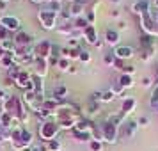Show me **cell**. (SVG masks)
Listing matches in <instances>:
<instances>
[{
    "instance_id": "6da1fadb",
    "label": "cell",
    "mask_w": 158,
    "mask_h": 151,
    "mask_svg": "<svg viewBox=\"0 0 158 151\" xmlns=\"http://www.w3.org/2000/svg\"><path fill=\"white\" fill-rule=\"evenodd\" d=\"M37 22L44 30H55L59 27V13L48 7H41L37 11Z\"/></svg>"
},
{
    "instance_id": "7a4b0ae2",
    "label": "cell",
    "mask_w": 158,
    "mask_h": 151,
    "mask_svg": "<svg viewBox=\"0 0 158 151\" xmlns=\"http://www.w3.org/2000/svg\"><path fill=\"white\" fill-rule=\"evenodd\" d=\"M59 132H60L59 124L53 121V119H52V121L39 123L37 135H39V139H41L44 144H46V142H50V141H55V139H57V135H59Z\"/></svg>"
},
{
    "instance_id": "3957f363",
    "label": "cell",
    "mask_w": 158,
    "mask_h": 151,
    "mask_svg": "<svg viewBox=\"0 0 158 151\" xmlns=\"http://www.w3.org/2000/svg\"><path fill=\"white\" fill-rule=\"evenodd\" d=\"M32 144H34V133L30 130L25 128L22 132V135L18 137L16 141L11 142V149L13 151H25V149H29Z\"/></svg>"
},
{
    "instance_id": "277c9868",
    "label": "cell",
    "mask_w": 158,
    "mask_h": 151,
    "mask_svg": "<svg viewBox=\"0 0 158 151\" xmlns=\"http://www.w3.org/2000/svg\"><path fill=\"white\" fill-rule=\"evenodd\" d=\"M117 141H119V124L105 121L103 123V142L115 144Z\"/></svg>"
},
{
    "instance_id": "5b68a950",
    "label": "cell",
    "mask_w": 158,
    "mask_h": 151,
    "mask_svg": "<svg viewBox=\"0 0 158 151\" xmlns=\"http://www.w3.org/2000/svg\"><path fill=\"white\" fill-rule=\"evenodd\" d=\"M0 27L9 30L11 34H16L22 30V22H20V18H16L13 15H2L0 16Z\"/></svg>"
},
{
    "instance_id": "8992f818",
    "label": "cell",
    "mask_w": 158,
    "mask_h": 151,
    "mask_svg": "<svg viewBox=\"0 0 158 151\" xmlns=\"http://www.w3.org/2000/svg\"><path fill=\"white\" fill-rule=\"evenodd\" d=\"M15 86L20 87L22 91H34V86H32V71L22 68L20 75H18L16 80H15Z\"/></svg>"
},
{
    "instance_id": "52a82bcc",
    "label": "cell",
    "mask_w": 158,
    "mask_h": 151,
    "mask_svg": "<svg viewBox=\"0 0 158 151\" xmlns=\"http://www.w3.org/2000/svg\"><path fill=\"white\" fill-rule=\"evenodd\" d=\"M137 130H139V123L133 121V119H126V121L119 126V139H124V141L133 139L135 133H137Z\"/></svg>"
},
{
    "instance_id": "ba28073f",
    "label": "cell",
    "mask_w": 158,
    "mask_h": 151,
    "mask_svg": "<svg viewBox=\"0 0 158 151\" xmlns=\"http://www.w3.org/2000/svg\"><path fill=\"white\" fill-rule=\"evenodd\" d=\"M52 46H53V43L52 41H48V39H41L39 43L34 44V55L39 59H48L52 57Z\"/></svg>"
},
{
    "instance_id": "9c48e42d",
    "label": "cell",
    "mask_w": 158,
    "mask_h": 151,
    "mask_svg": "<svg viewBox=\"0 0 158 151\" xmlns=\"http://www.w3.org/2000/svg\"><path fill=\"white\" fill-rule=\"evenodd\" d=\"M139 43H140V50L144 52H148V53H151L153 57L156 55V52H158V46L156 43H155V37L149 36V34H140V37H139Z\"/></svg>"
},
{
    "instance_id": "30bf717a",
    "label": "cell",
    "mask_w": 158,
    "mask_h": 151,
    "mask_svg": "<svg viewBox=\"0 0 158 151\" xmlns=\"http://www.w3.org/2000/svg\"><path fill=\"white\" fill-rule=\"evenodd\" d=\"M112 52H114L115 59L124 61V62L135 57V48H133V46H130V44H119V46L112 48Z\"/></svg>"
},
{
    "instance_id": "8fae6325",
    "label": "cell",
    "mask_w": 158,
    "mask_h": 151,
    "mask_svg": "<svg viewBox=\"0 0 158 151\" xmlns=\"http://www.w3.org/2000/svg\"><path fill=\"white\" fill-rule=\"evenodd\" d=\"M48 71H50V64H48V61H46V59L36 57L34 64H32V73H34V75H37V77H43V78H46Z\"/></svg>"
},
{
    "instance_id": "7c38bea8",
    "label": "cell",
    "mask_w": 158,
    "mask_h": 151,
    "mask_svg": "<svg viewBox=\"0 0 158 151\" xmlns=\"http://www.w3.org/2000/svg\"><path fill=\"white\" fill-rule=\"evenodd\" d=\"M149 9H151L149 0H135V2L130 6V11L137 16H142V15H146V13H149Z\"/></svg>"
},
{
    "instance_id": "4fadbf2b",
    "label": "cell",
    "mask_w": 158,
    "mask_h": 151,
    "mask_svg": "<svg viewBox=\"0 0 158 151\" xmlns=\"http://www.w3.org/2000/svg\"><path fill=\"white\" fill-rule=\"evenodd\" d=\"M103 41H105V44L115 48V46H119V41H121V32H119L117 29H107L105 30Z\"/></svg>"
},
{
    "instance_id": "5bb4252c",
    "label": "cell",
    "mask_w": 158,
    "mask_h": 151,
    "mask_svg": "<svg viewBox=\"0 0 158 151\" xmlns=\"http://www.w3.org/2000/svg\"><path fill=\"white\" fill-rule=\"evenodd\" d=\"M84 41L87 44H93V46L100 41V34H98L96 25H87L85 29H84Z\"/></svg>"
},
{
    "instance_id": "9a60e30c",
    "label": "cell",
    "mask_w": 158,
    "mask_h": 151,
    "mask_svg": "<svg viewBox=\"0 0 158 151\" xmlns=\"http://www.w3.org/2000/svg\"><path fill=\"white\" fill-rule=\"evenodd\" d=\"M32 86H34V93H36L37 100L43 103V100L46 98V96H44V78L32 73Z\"/></svg>"
},
{
    "instance_id": "2e32d148",
    "label": "cell",
    "mask_w": 158,
    "mask_h": 151,
    "mask_svg": "<svg viewBox=\"0 0 158 151\" xmlns=\"http://www.w3.org/2000/svg\"><path fill=\"white\" fill-rule=\"evenodd\" d=\"M68 96H69V87L66 84H59L52 91V98L57 101H68Z\"/></svg>"
},
{
    "instance_id": "e0dca14e",
    "label": "cell",
    "mask_w": 158,
    "mask_h": 151,
    "mask_svg": "<svg viewBox=\"0 0 158 151\" xmlns=\"http://www.w3.org/2000/svg\"><path fill=\"white\" fill-rule=\"evenodd\" d=\"M71 135L75 141H78V142H91L94 137H93V130H78V128H73L71 130Z\"/></svg>"
},
{
    "instance_id": "ac0fdd59",
    "label": "cell",
    "mask_w": 158,
    "mask_h": 151,
    "mask_svg": "<svg viewBox=\"0 0 158 151\" xmlns=\"http://www.w3.org/2000/svg\"><path fill=\"white\" fill-rule=\"evenodd\" d=\"M137 108V100L135 98H131V96H124L123 98V103H121V114L124 117H128L133 110Z\"/></svg>"
},
{
    "instance_id": "d6986e66",
    "label": "cell",
    "mask_w": 158,
    "mask_h": 151,
    "mask_svg": "<svg viewBox=\"0 0 158 151\" xmlns=\"http://www.w3.org/2000/svg\"><path fill=\"white\" fill-rule=\"evenodd\" d=\"M18 121L13 114H9L6 110H0V126H4V128H11L15 123Z\"/></svg>"
},
{
    "instance_id": "ffe728a7",
    "label": "cell",
    "mask_w": 158,
    "mask_h": 151,
    "mask_svg": "<svg viewBox=\"0 0 158 151\" xmlns=\"http://www.w3.org/2000/svg\"><path fill=\"white\" fill-rule=\"evenodd\" d=\"M68 9H69V13H71L73 20H75V18H80V16H85V11H87V7H84L82 4H78V2H73V4H69V6H68Z\"/></svg>"
},
{
    "instance_id": "44dd1931",
    "label": "cell",
    "mask_w": 158,
    "mask_h": 151,
    "mask_svg": "<svg viewBox=\"0 0 158 151\" xmlns=\"http://www.w3.org/2000/svg\"><path fill=\"white\" fill-rule=\"evenodd\" d=\"M55 32H57L59 36H66L69 37L73 32V22H68V23H59V27L55 29Z\"/></svg>"
},
{
    "instance_id": "7402d4cb",
    "label": "cell",
    "mask_w": 158,
    "mask_h": 151,
    "mask_svg": "<svg viewBox=\"0 0 158 151\" xmlns=\"http://www.w3.org/2000/svg\"><path fill=\"white\" fill-rule=\"evenodd\" d=\"M117 82H119L124 89H131V87H135V80H133L131 75H124V73H121V77H119Z\"/></svg>"
},
{
    "instance_id": "603a6c76",
    "label": "cell",
    "mask_w": 158,
    "mask_h": 151,
    "mask_svg": "<svg viewBox=\"0 0 158 151\" xmlns=\"http://www.w3.org/2000/svg\"><path fill=\"white\" fill-rule=\"evenodd\" d=\"M85 112H87L89 115H96V114H100V112H101V103H100V101H91V100H89Z\"/></svg>"
},
{
    "instance_id": "cb8c5ba5",
    "label": "cell",
    "mask_w": 158,
    "mask_h": 151,
    "mask_svg": "<svg viewBox=\"0 0 158 151\" xmlns=\"http://www.w3.org/2000/svg\"><path fill=\"white\" fill-rule=\"evenodd\" d=\"M71 61H69V59H66V57H60L59 59V62H57V66H55V68H57L59 71H64V73H68L69 71V68H71Z\"/></svg>"
},
{
    "instance_id": "d4e9b609",
    "label": "cell",
    "mask_w": 158,
    "mask_h": 151,
    "mask_svg": "<svg viewBox=\"0 0 158 151\" xmlns=\"http://www.w3.org/2000/svg\"><path fill=\"white\" fill-rule=\"evenodd\" d=\"M110 91L115 94V98H124V93H126V89H124L119 82H114L112 87H110Z\"/></svg>"
},
{
    "instance_id": "484cf974",
    "label": "cell",
    "mask_w": 158,
    "mask_h": 151,
    "mask_svg": "<svg viewBox=\"0 0 158 151\" xmlns=\"http://www.w3.org/2000/svg\"><path fill=\"white\" fill-rule=\"evenodd\" d=\"M20 71H22V66H20V64H16V62H15V64H13V66H11V68L7 69V78H11L13 82H15L16 77L20 75Z\"/></svg>"
},
{
    "instance_id": "4316f807",
    "label": "cell",
    "mask_w": 158,
    "mask_h": 151,
    "mask_svg": "<svg viewBox=\"0 0 158 151\" xmlns=\"http://www.w3.org/2000/svg\"><path fill=\"white\" fill-rule=\"evenodd\" d=\"M87 25H89V22H87L85 16H80V18H75V20H73V27L78 29V30H84Z\"/></svg>"
},
{
    "instance_id": "83f0119b",
    "label": "cell",
    "mask_w": 158,
    "mask_h": 151,
    "mask_svg": "<svg viewBox=\"0 0 158 151\" xmlns=\"http://www.w3.org/2000/svg\"><path fill=\"white\" fill-rule=\"evenodd\" d=\"M87 149L89 151H103V142L98 139H93L91 142L87 144Z\"/></svg>"
},
{
    "instance_id": "f1b7e54d",
    "label": "cell",
    "mask_w": 158,
    "mask_h": 151,
    "mask_svg": "<svg viewBox=\"0 0 158 151\" xmlns=\"http://www.w3.org/2000/svg\"><path fill=\"white\" fill-rule=\"evenodd\" d=\"M4 142H11V132H9V128L0 126V144Z\"/></svg>"
},
{
    "instance_id": "f546056e",
    "label": "cell",
    "mask_w": 158,
    "mask_h": 151,
    "mask_svg": "<svg viewBox=\"0 0 158 151\" xmlns=\"http://www.w3.org/2000/svg\"><path fill=\"white\" fill-rule=\"evenodd\" d=\"M46 149H48V151H62V144H60L59 139H55V141L46 142Z\"/></svg>"
},
{
    "instance_id": "4dcf8cb0",
    "label": "cell",
    "mask_w": 158,
    "mask_h": 151,
    "mask_svg": "<svg viewBox=\"0 0 158 151\" xmlns=\"http://www.w3.org/2000/svg\"><path fill=\"white\" fill-rule=\"evenodd\" d=\"M114 62H115L114 52H108V53H105V55H103V64H105V66H108V68H114Z\"/></svg>"
},
{
    "instance_id": "1f68e13d",
    "label": "cell",
    "mask_w": 158,
    "mask_h": 151,
    "mask_svg": "<svg viewBox=\"0 0 158 151\" xmlns=\"http://www.w3.org/2000/svg\"><path fill=\"white\" fill-rule=\"evenodd\" d=\"M78 61H80V62H84V64H89V62L93 61V55H91V52H89V50H84V48H82Z\"/></svg>"
},
{
    "instance_id": "d6a6232c",
    "label": "cell",
    "mask_w": 158,
    "mask_h": 151,
    "mask_svg": "<svg viewBox=\"0 0 158 151\" xmlns=\"http://www.w3.org/2000/svg\"><path fill=\"white\" fill-rule=\"evenodd\" d=\"M114 100H115V94L110 89L101 93V103H110V101H114Z\"/></svg>"
},
{
    "instance_id": "836d02e7",
    "label": "cell",
    "mask_w": 158,
    "mask_h": 151,
    "mask_svg": "<svg viewBox=\"0 0 158 151\" xmlns=\"http://www.w3.org/2000/svg\"><path fill=\"white\" fill-rule=\"evenodd\" d=\"M85 18H87V22H89V25H94V23H96V11L87 9L85 11Z\"/></svg>"
},
{
    "instance_id": "e575fe53",
    "label": "cell",
    "mask_w": 158,
    "mask_h": 151,
    "mask_svg": "<svg viewBox=\"0 0 158 151\" xmlns=\"http://www.w3.org/2000/svg\"><path fill=\"white\" fill-rule=\"evenodd\" d=\"M155 86V80L151 78V77H144L142 80H140V87H144V89H149V87Z\"/></svg>"
},
{
    "instance_id": "d590c367",
    "label": "cell",
    "mask_w": 158,
    "mask_h": 151,
    "mask_svg": "<svg viewBox=\"0 0 158 151\" xmlns=\"http://www.w3.org/2000/svg\"><path fill=\"white\" fill-rule=\"evenodd\" d=\"M13 36H15V34H11L9 30H6L4 27H0V41H4V39H11Z\"/></svg>"
},
{
    "instance_id": "8d00e7d4",
    "label": "cell",
    "mask_w": 158,
    "mask_h": 151,
    "mask_svg": "<svg viewBox=\"0 0 158 151\" xmlns=\"http://www.w3.org/2000/svg\"><path fill=\"white\" fill-rule=\"evenodd\" d=\"M121 73H124V75H135V66H131V64H124V68H123V71Z\"/></svg>"
},
{
    "instance_id": "74e56055",
    "label": "cell",
    "mask_w": 158,
    "mask_h": 151,
    "mask_svg": "<svg viewBox=\"0 0 158 151\" xmlns=\"http://www.w3.org/2000/svg\"><path fill=\"white\" fill-rule=\"evenodd\" d=\"M151 59H153V55H151V53H148V52L140 50V61H142V62H149Z\"/></svg>"
},
{
    "instance_id": "f35d334b",
    "label": "cell",
    "mask_w": 158,
    "mask_h": 151,
    "mask_svg": "<svg viewBox=\"0 0 158 151\" xmlns=\"http://www.w3.org/2000/svg\"><path fill=\"white\" fill-rule=\"evenodd\" d=\"M25 151H48L46 149V146H39V144H32L29 149H25Z\"/></svg>"
},
{
    "instance_id": "ab89813d",
    "label": "cell",
    "mask_w": 158,
    "mask_h": 151,
    "mask_svg": "<svg viewBox=\"0 0 158 151\" xmlns=\"http://www.w3.org/2000/svg\"><path fill=\"white\" fill-rule=\"evenodd\" d=\"M137 123H139V126H148V124H149V117H146V115H140V117L137 119Z\"/></svg>"
},
{
    "instance_id": "60d3db41",
    "label": "cell",
    "mask_w": 158,
    "mask_h": 151,
    "mask_svg": "<svg viewBox=\"0 0 158 151\" xmlns=\"http://www.w3.org/2000/svg\"><path fill=\"white\" fill-rule=\"evenodd\" d=\"M124 61H119V59H115V62H114V69H117V71H123V68H124Z\"/></svg>"
},
{
    "instance_id": "b9f144b4",
    "label": "cell",
    "mask_w": 158,
    "mask_h": 151,
    "mask_svg": "<svg viewBox=\"0 0 158 151\" xmlns=\"http://www.w3.org/2000/svg\"><path fill=\"white\" fill-rule=\"evenodd\" d=\"M68 48H80V41H75V39H68Z\"/></svg>"
},
{
    "instance_id": "7bdbcfd3",
    "label": "cell",
    "mask_w": 158,
    "mask_h": 151,
    "mask_svg": "<svg viewBox=\"0 0 158 151\" xmlns=\"http://www.w3.org/2000/svg\"><path fill=\"white\" fill-rule=\"evenodd\" d=\"M32 4H36V6H46V4H50L52 0H30Z\"/></svg>"
},
{
    "instance_id": "ee69618b",
    "label": "cell",
    "mask_w": 158,
    "mask_h": 151,
    "mask_svg": "<svg viewBox=\"0 0 158 151\" xmlns=\"http://www.w3.org/2000/svg\"><path fill=\"white\" fill-rule=\"evenodd\" d=\"M126 27H128V25H126V22H123V20H121V22L117 23V27H115V29H117L119 32H121V30H124Z\"/></svg>"
},
{
    "instance_id": "f6af8a7d",
    "label": "cell",
    "mask_w": 158,
    "mask_h": 151,
    "mask_svg": "<svg viewBox=\"0 0 158 151\" xmlns=\"http://www.w3.org/2000/svg\"><path fill=\"white\" fill-rule=\"evenodd\" d=\"M110 16H112V18H119V16H121V11H119V9H112V11H110Z\"/></svg>"
},
{
    "instance_id": "bcb514c9",
    "label": "cell",
    "mask_w": 158,
    "mask_h": 151,
    "mask_svg": "<svg viewBox=\"0 0 158 151\" xmlns=\"http://www.w3.org/2000/svg\"><path fill=\"white\" fill-rule=\"evenodd\" d=\"M77 2H78V4H82L84 7H87L89 4H93V0H77Z\"/></svg>"
},
{
    "instance_id": "7dc6e473",
    "label": "cell",
    "mask_w": 158,
    "mask_h": 151,
    "mask_svg": "<svg viewBox=\"0 0 158 151\" xmlns=\"http://www.w3.org/2000/svg\"><path fill=\"white\" fill-rule=\"evenodd\" d=\"M94 46H96V48H98V50H101V48H103V46H105V41H103V39H100V41H98V43L94 44Z\"/></svg>"
},
{
    "instance_id": "c3c4849f",
    "label": "cell",
    "mask_w": 158,
    "mask_h": 151,
    "mask_svg": "<svg viewBox=\"0 0 158 151\" xmlns=\"http://www.w3.org/2000/svg\"><path fill=\"white\" fill-rule=\"evenodd\" d=\"M6 9H7V2H2L0 0V11H6Z\"/></svg>"
},
{
    "instance_id": "681fc988",
    "label": "cell",
    "mask_w": 158,
    "mask_h": 151,
    "mask_svg": "<svg viewBox=\"0 0 158 151\" xmlns=\"http://www.w3.org/2000/svg\"><path fill=\"white\" fill-rule=\"evenodd\" d=\"M151 6L155 9H158V0H151Z\"/></svg>"
},
{
    "instance_id": "f907efd6",
    "label": "cell",
    "mask_w": 158,
    "mask_h": 151,
    "mask_svg": "<svg viewBox=\"0 0 158 151\" xmlns=\"http://www.w3.org/2000/svg\"><path fill=\"white\" fill-rule=\"evenodd\" d=\"M68 73H71V75H75V73H77V68H75V66H71V68H69V71Z\"/></svg>"
},
{
    "instance_id": "816d5d0a",
    "label": "cell",
    "mask_w": 158,
    "mask_h": 151,
    "mask_svg": "<svg viewBox=\"0 0 158 151\" xmlns=\"http://www.w3.org/2000/svg\"><path fill=\"white\" fill-rule=\"evenodd\" d=\"M151 108H153V112H156V114H158V103H156V105H153Z\"/></svg>"
},
{
    "instance_id": "f5cc1de1",
    "label": "cell",
    "mask_w": 158,
    "mask_h": 151,
    "mask_svg": "<svg viewBox=\"0 0 158 151\" xmlns=\"http://www.w3.org/2000/svg\"><path fill=\"white\" fill-rule=\"evenodd\" d=\"M4 57H6V52H4L2 48H0V59H4Z\"/></svg>"
},
{
    "instance_id": "db71d44e",
    "label": "cell",
    "mask_w": 158,
    "mask_h": 151,
    "mask_svg": "<svg viewBox=\"0 0 158 151\" xmlns=\"http://www.w3.org/2000/svg\"><path fill=\"white\" fill-rule=\"evenodd\" d=\"M110 2H112V4H121L123 0H110Z\"/></svg>"
},
{
    "instance_id": "11a10c76",
    "label": "cell",
    "mask_w": 158,
    "mask_h": 151,
    "mask_svg": "<svg viewBox=\"0 0 158 151\" xmlns=\"http://www.w3.org/2000/svg\"><path fill=\"white\" fill-rule=\"evenodd\" d=\"M68 2H69V4H73V2H77V0H68Z\"/></svg>"
},
{
    "instance_id": "9f6ffc18",
    "label": "cell",
    "mask_w": 158,
    "mask_h": 151,
    "mask_svg": "<svg viewBox=\"0 0 158 151\" xmlns=\"http://www.w3.org/2000/svg\"><path fill=\"white\" fill-rule=\"evenodd\" d=\"M0 94H2V87H0Z\"/></svg>"
},
{
    "instance_id": "6f0895ef",
    "label": "cell",
    "mask_w": 158,
    "mask_h": 151,
    "mask_svg": "<svg viewBox=\"0 0 158 151\" xmlns=\"http://www.w3.org/2000/svg\"><path fill=\"white\" fill-rule=\"evenodd\" d=\"M57 2H62V0H57Z\"/></svg>"
},
{
    "instance_id": "680465c9",
    "label": "cell",
    "mask_w": 158,
    "mask_h": 151,
    "mask_svg": "<svg viewBox=\"0 0 158 151\" xmlns=\"http://www.w3.org/2000/svg\"><path fill=\"white\" fill-rule=\"evenodd\" d=\"M156 23H158V18H156Z\"/></svg>"
}]
</instances>
